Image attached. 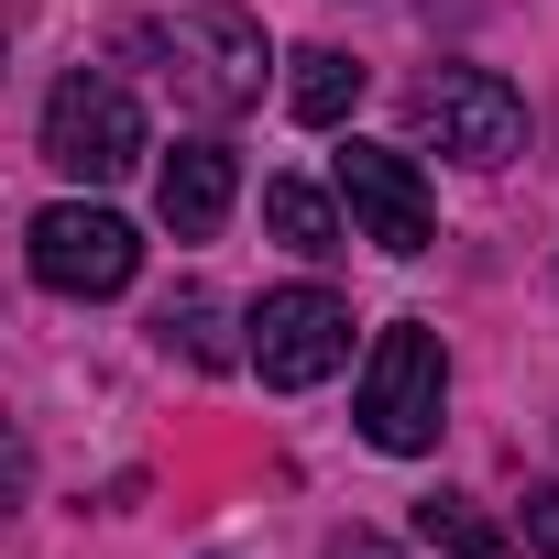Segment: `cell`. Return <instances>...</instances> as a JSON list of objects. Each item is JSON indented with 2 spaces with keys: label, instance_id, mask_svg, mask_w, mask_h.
I'll use <instances>...</instances> for the list:
<instances>
[{
  "label": "cell",
  "instance_id": "cell-4",
  "mask_svg": "<svg viewBox=\"0 0 559 559\" xmlns=\"http://www.w3.org/2000/svg\"><path fill=\"white\" fill-rule=\"evenodd\" d=\"M241 330H252L241 362H252L274 395H308V384H330V373L352 362V308H341L330 286H274Z\"/></svg>",
  "mask_w": 559,
  "mask_h": 559
},
{
  "label": "cell",
  "instance_id": "cell-1",
  "mask_svg": "<svg viewBox=\"0 0 559 559\" xmlns=\"http://www.w3.org/2000/svg\"><path fill=\"white\" fill-rule=\"evenodd\" d=\"M439 406H450V352H439V330H428V319L373 330V352H362V395H352L362 439L395 450V461H417V450H439V428H450Z\"/></svg>",
  "mask_w": 559,
  "mask_h": 559
},
{
  "label": "cell",
  "instance_id": "cell-6",
  "mask_svg": "<svg viewBox=\"0 0 559 559\" xmlns=\"http://www.w3.org/2000/svg\"><path fill=\"white\" fill-rule=\"evenodd\" d=\"M417 132L461 165H515L526 154V99L493 78V67H439L417 88Z\"/></svg>",
  "mask_w": 559,
  "mask_h": 559
},
{
  "label": "cell",
  "instance_id": "cell-7",
  "mask_svg": "<svg viewBox=\"0 0 559 559\" xmlns=\"http://www.w3.org/2000/svg\"><path fill=\"white\" fill-rule=\"evenodd\" d=\"M341 209H352V230H362L373 252H395V263H417V252L439 241L428 176H417L395 143H352V154H341Z\"/></svg>",
  "mask_w": 559,
  "mask_h": 559
},
{
  "label": "cell",
  "instance_id": "cell-8",
  "mask_svg": "<svg viewBox=\"0 0 559 559\" xmlns=\"http://www.w3.org/2000/svg\"><path fill=\"white\" fill-rule=\"evenodd\" d=\"M230 198H241V165H230V143H176L165 154V176H154V209H165V230L176 241H209L219 219H230Z\"/></svg>",
  "mask_w": 559,
  "mask_h": 559
},
{
  "label": "cell",
  "instance_id": "cell-3",
  "mask_svg": "<svg viewBox=\"0 0 559 559\" xmlns=\"http://www.w3.org/2000/svg\"><path fill=\"white\" fill-rule=\"evenodd\" d=\"M45 165L78 176V187H110V176L143 165V110H132V88L110 67H67L56 78V99H45Z\"/></svg>",
  "mask_w": 559,
  "mask_h": 559
},
{
  "label": "cell",
  "instance_id": "cell-14",
  "mask_svg": "<svg viewBox=\"0 0 559 559\" xmlns=\"http://www.w3.org/2000/svg\"><path fill=\"white\" fill-rule=\"evenodd\" d=\"M330 559H395V548H384V537H362V526H341V537H330Z\"/></svg>",
  "mask_w": 559,
  "mask_h": 559
},
{
  "label": "cell",
  "instance_id": "cell-5",
  "mask_svg": "<svg viewBox=\"0 0 559 559\" xmlns=\"http://www.w3.org/2000/svg\"><path fill=\"white\" fill-rule=\"evenodd\" d=\"M23 241H34V274H45L56 297H121L132 263H143V230L121 209H88V198H56Z\"/></svg>",
  "mask_w": 559,
  "mask_h": 559
},
{
  "label": "cell",
  "instance_id": "cell-11",
  "mask_svg": "<svg viewBox=\"0 0 559 559\" xmlns=\"http://www.w3.org/2000/svg\"><path fill=\"white\" fill-rule=\"evenodd\" d=\"M417 537H428L439 559H515V548H504V526H493L472 493H428V504H417Z\"/></svg>",
  "mask_w": 559,
  "mask_h": 559
},
{
  "label": "cell",
  "instance_id": "cell-9",
  "mask_svg": "<svg viewBox=\"0 0 559 559\" xmlns=\"http://www.w3.org/2000/svg\"><path fill=\"white\" fill-rule=\"evenodd\" d=\"M286 110H297L308 132H341V121L362 110V67H352L341 45H297V56H286Z\"/></svg>",
  "mask_w": 559,
  "mask_h": 559
},
{
  "label": "cell",
  "instance_id": "cell-13",
  "mask_svg": "<svg viewBox=\"0 0 559 559\" xmlns=\"http://www.w3.org/2000/svg\"><path fill=\"white\" fill-rule=\"evenodd\" d=\"M526 548H537V559H559V483H548V493H526Z\"/></svg>",
  "mask_w": 559,
  "mask_h": 559
},
{
  "label": "cell",
  "instance_id": "cell-10",
  "mask_svg": "<svg viewBox=\"0 0 559 559\" xmlns=\"http://www.w3.org/2000/svg\"><path fill=\"white\" fill-rule=\"evenodd\" d=\"M263 219H274V241L308 252V263H330V252H341V209H330L308 176H274V187H263Z\"/></svg>",
  "mask_w": 559,
  "mask_h": 559
},
{
  "label": "cell",
  "instance_id": "cell-2",
  "mask_svg": "<svg viewBox=\"0 0 559 559\" xmlns=\"http://www.w3.org/2000/svg\"><path fill=\"white\" fill-rule=\"evenodd\" d=\"M143 56H165V78H176V99L187 110H209V121H230V110H252L263 99V23L252 12H230V0H209V12H187V23H154V34H132Z\"/></svg>",
  "mask_w": 559,
  "mask_h": 559
},
{
  "label": "cell",
  "instance_id": "cell-12",
  "mask_svg": "<svg viewBox=\"0 0 559 559\" xmlns=\"http://www.w3.org/2000/svg\"><path fill=\"white\" fill-rule=\"evenodd\" d=\"M154 341L187 352V362H230V341H219V297H209V286H176L165 319H154Z\"/></svg>",
  "mask_w": 559,
  "mask_h": 559
}]
</instances>
